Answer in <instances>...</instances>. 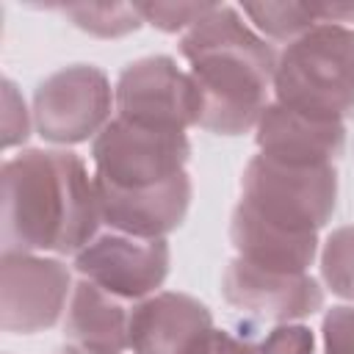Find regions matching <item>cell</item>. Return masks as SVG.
Returning <instances> with one entry per match:
<instances>
[{"label":"cell","instance_id":"obj_1","mask_svg":"<svg viewBox=\"0 0 354 354\" xmlns=\"http://www.w3.org/2000/svg\"><path fill=\"white\" fill-rule=\"evenodd\" d=\"M337 210V169L282 163L254 155L241 174V196L230 216L238 257L282 271H310L318 232Z\"/></svg>","mask_w":354,"mask_h":354},{"label":"cell","instance_id":"obj_2","mask_svg":"<svg viewBox=\"0 0 354 354\" xmlns=\"http://www.w3.org/2000/svg\"><path fill=\"white\" fill-rule=\"evenodd\" d=\"M0 185L3 252L75 257L102 227L94 174L72 149H19L3 160Z\"/></svg>","mask_w":354,"mask_h":354},{"label":"cell","instance_id":"obj_3","mask_svg":"<svg viewBox=\"0 0 354 354\" xmlns=\"http://www.w3.org/2000/svg\"><path fill=\"white\" fill-rule=\"evenodd\" d=\"M180 55L194 83L196 127L224 138L254 133L274 100L277 53L241 8L216 3L180 36Z\"/></svg>","mask_w":354,"mask_h":354},{"label":"cell","instance_id":"obj_4","mask_svg":"<svg viewBox=\"0 0 354 354\" xmlns=\"http://www.w3.org/2000/svg\"><path fill=\"white\" fill-rule=\"evenodd\" d=\"M274 100L324 119L354 116V28L321 22L277 53Z\"/></svg>","mask_w":354,"mask_h":354},{"label":"cell","instance_id":"obj_5","mask_svg":"<svg viewBox=\"0 0 354 354\" xmlns=\"http://www.w3.org/2000/svg\"><path fill=\"white\" fill-rule=\"evenodd\" d=\"M188 155L191 141L185 133L113 116L91 141L94 183L116 191L158 188L188 171Z\"/></svg>","mask_w":354,"mask_h":354},{"label":"cell","instance_id":"obj_6","mask_svg":"<svg viewBox=\"0 0 354 354\" xmlns=\"http://www.w3.org/2000/svg\"><path fill=\"white\" fill-rule=\"evenodd\" d=\"M113 86L94 64H69L47 75L30 100L33 130L61 149L94 141L113 119Z\"/></svg>","mask_w":354,"mask_h":354},{"label":"cell","instance_id":"obj_7","mask_svg":"<svg viewBox=\"0 0 354 354\" xmlns=\"http://www.w3.org/2000/svg\"><path fill=\"white\" fill-rule=\"evenodd\" d=\"M75 279L69 266L53 254L3 252L0 260V329L8 335H39L64 321Z\"/></svg>","mask_w":354,"mask_h":354},{"label":"cell","instance_id":"obj_8","mask_svg":"<svg viewBox=\"0 0 354 354\" xmlns=\"http://www.w3.org/2000/svg\"><path fill=\"white\" fill-rule=\"evenodd\" d=\"M72 266L77 277L136 304L163 288L171 268V246L166 238L100 230L91 243L72 257Z\"/></svg>","mask_w":354,"mask_h":354},{"label":"cell","instance_id":"obj_9","mask_svg":"<svg viewBox=\"0 0 354 354\" xmlns=\"http://www.w3.org/2000/svg\"><path fill=\"white\" fill-rule=\"evenodd\" d=\"M113 102L116 116L136 124L177 133L196 127L191 75L169 55H144L130 61L116 77Z\"/></svg>","mask_w":354,"mask_h":354},{"label":"cell","instance_id":"obj_10","mask_svg":"<svg viewBox=\"0 0 354 354\" xmlns=\"http://www.w3.org/2000/svg\"><path fill=\"white\" fill-rule=\"evenodd\" d=\"M224 301L257 321L274 326L301 324L324 310V285L310 271H282L232 257L221 274Z\"/></svg>","mask_w":354,"mask_h":354},{"label":"cell","instance_id":"obj_11","mask_svg":"<svg viewBox=\"0 0 354 354\" xmlns=\"http://www.w3.org/2000/svg\"><path fill=\"white\" fill-rule=\"evenodd\" d=\"M213 329L205 301L180 290H158L133 304L130 354H202Z\"/></svg>","mask_w":354,"mask_h":354},{"label":"cell","instance_id":"obj_12","mask_svg":"<svg viewBox=\"0 0 354 354\" xmlns=\"http://www.w3.org/2000/svg\"><path fill=\"white\" fill-rule=\"evenodd\" d=\"M254 144L260 155L282 163L335 166L346 152V122L313 116L271 100L254 127Z\"/></svg>","mask_w":354,"mask_h":354},{"label":"cell","instance_id":"obj_13","mask_svg":"<svg viewBox=\"0 0 354 354\" xmlns=\"http://www.w3.org/2000/svg\"><path fill=\"white\" fill-rule=\"evenodd\" d=\"M97 199L105 230L127 232L136 238H169L177 227H183L191 210L194 183L185 171L147 191H116L97 185Z\"/></svg>","mask_w":354,"mask_h":354},{"label":"cell","instance_id":"obj_14","mask_svg":"<svg viewBox=\"0 0 354 354\" xmlns=\"http://www.w3.org/2000/svg\"><path fill=\"white\" fill-rule=\"evenodd\" d=\"M133 301L88 282L75 279V290L64 315L66 343L91 354H127L130 351Z\"/></svg>","mask_w":354,"mask_h":354},{"label":"cell","instance_id":"obj_15","mask_svg":"<svg viewBox=\"0 0 354 354\" xmlns=\"http://www.w3.org/2000/svg\"><path fill=\"white\" fill-rule=\"evenodd\" d=\"M241 14L246 17V22L271 44H290L299 36H304L307 30H313L315 25H321L318 14H315V3H293V0H282V3H243L238 6Z\"/></svg>","mask_w":354,"mask_h":354},{"label":"cell","instance_id":"obj_16","mask_svg":"<svg viewBox=\"0 0 354 354\" xmlns=\"http://www.w3.org/2000/svg\"><path fill=\"white\" fill-rule=\"evenodd\" d=\"M53 8L94 39H122L144 25L136 3H61Z\"/></svg>","mask_w":354,"mask_h":354},{"label":"cell","instance_id":"obj_17","mask_svg":"<svg viewBox=\"0 0 354 354\" xmlns=\"http://www.w3.org/2000/svg\"><path fill=\"white\" fill-rule=\"evenodd\" d=\"M321 285L346 304H354V224L332 230L318 252Z\"/></svg>","mask_w":354,"mask_h":354},{"label":"cell","instance_id":"obj_18","mask_svg":"<svg viewBox=\"0 0 354 354\" xmlns=\"http://www.w3.org/2000/svg\"><path fill=\"white\" fill-rule=\"evenodd\" d=\"M141 19L160 33H188L216 3H136Z\"/></svg>","mask_w":354,"mask_h":354},{"label":"cell","instance_id":"obj_19","mask_svg":"<svg viewBox=\"0 0 354 354\" xmlns=\"http://www.w3.org/2000/svg\"><path fill=\"white\" fill-rule=\"evenodd\" d=\"M246 354H315V335L304 324H282L257 340H246Z\"/></svg>","mask_w":354,"mask_h":354},{"label":"cell","instance_id":"obj_20","mask_svg":"<svg viewBox=\"0 0 354 354\" xmlns=\"http://www.w3.org/2000/svg\"><path fill=\"white\" fill-rule=\"evenodd\" d=\"M33 133V113L25 105L22 94L17 91L14 80H3V149L11 152L22 147Z\"/></svg>","mask_w":354,"mask_h":354},{"label":"cell","instance_id":"obj_21","mask_svg":"<svg viewBox=\"0 0 354 354\" xmlns=\"http://www.w3.org/2000/svg\"><path fill=\"white\" fill-rule=\"evenodd\" d=\"M321 354H354V304L326 310L321 321Z\"/></svg>","mask_w":354,"mask_h":354},{"label":"cell","instance_id":"obj_22","mask_svg":"<svg viewBox=\"0 0 354 354\" xmlns=\"http://www.w3.org/2000/svg\"><path fill=\"white\" fill-rule=\"evenodd\" d=\"M202 354H246V340L235 337L227 329H213Z\"/></svg>","mask_w":354,"mask_h":354},{"label":"cell","instance_id":"obj_23","mask_svg":"<svg viewBox=\"0 0 354 354\" xmlns=\"http://www.w3.org/2000/svg\"><path fill=\"white\" fill-rule=\"evenodd\" d=\"M55 354H91V351H83V348H77V346H72V343H66V346H61Z\"/></svg>","mask_w":354,"mask_h":354}]
</instances>
